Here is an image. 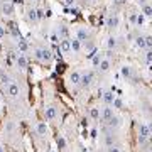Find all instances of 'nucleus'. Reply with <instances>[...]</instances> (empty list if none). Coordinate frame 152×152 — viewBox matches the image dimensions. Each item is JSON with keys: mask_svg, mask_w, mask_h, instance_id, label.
Instances as JSON below:
<instances>
[{"mask_svg": "<svg viewBox=\"0 0 152 152\" xmlns=\"http://www.w3.org/2000/svg\"><path fill=\"white\" fill-rule=\"evenodd\" d=\"M100 117H102V118H103L105 122H107L108 118H112V117H113V107L107 105V107H105V108L102 110V112H100Z\"/></svg>", "mask_w": 152, "mask_h": 152, "instance_id": "nucleus-7", "label": "nucleus"}, {"mask_svg": "<svg viewBox=\"0 0 152 152\" xmlns=\"http://www.w3.org/2000/svg\"><path fill=\"white\" fill-rule=\"evenodd\" d=\"M108 152H122V151H120V147L112 145V147H108Z\"/></svg>", "mask_w": 152, "mask_h": 152, "instance_id": "nucleus-37", "label": "nucleus"}, {"mask_svg": "<svg viewBox=\"0 0 152 152\" xmlns=\"http://www.w3.org/2000/svg\"><path fill=\"white\" fill-rule=\"evenodd\" d=\"M137 24H139V26H140V24H144V15H142V14H140V15H137Z\"/></svg>", "mask_w": 152, "mask_h": 152, "instance_id": "nucleus-38", "label": "nucleus"}, {"mask_svg": "<svg viewBox=\"0 0 152 152\" xmlns=\"http://www.w3.org/2000/svg\"><path fill=\"white\" fill-rule=\"evenodd\" d=\"M75 2H76V0H64V5L66 7H73V5H75Z\"/></svg>", "mask_w": 152, "mask_h": 152, "instance_id": "nucleus-35", "label": "nucleus"}, {"mask_svg": "<svg viewBox=\"0 0 152 152\" xmlns=\"http://www.w3.org/2000/svg\"><path fill=\"white\" fill-rule=\"evenodd\" d=\"M27 17H29V20L36 22V20H37V10H36V9H29V10H27Z\"/></svg>", "mask_w": 152, "mask_h": 152, "instance_id": "nucleus-19", "label": "nucleus"}, {"mask_svg": "<svg viewBox=\"0 0 152 152\" xmlns=\"http://www.w3.org/2000/svg\"><path fill=\"white\" fill-rule=\"evenodd\" d=\"M44 12H46V17H49V15H53V12L49 10V9H48V10H44Z\"/></svg>", "mask_w": 152, "mask_h": 152, "instance_id": "nucleus-40", "label": "nucleus"}, {"mask_svg": "<svg viewBox=\"0 0 152 152\" xmlns=\"http://www.w3.org/2000/svg\"><path fill=\"white\" fill-rule=\"evenodd\" d=\"M90 117L93 120H98L100 118V108H90Z\"/></svg>", "mask_w": 152, "mask_h": 152, "instance_id": "nucleus-21", "label": "nucleus"}, {"mask_svg": "<svg viewBox=\"0 0 152 152\" xmlns=\"http://www.w3.org/2000/svg\"><path fill=\"white\" fill-rule=\"evenodd\" d=\"M135 44H137L140 49L145 48V39H144V37H137V39H135Z\"/></svg>", "mask_w": 152, "mask_h": 152, "instance_id": "nucleus-26", "label": "nucleus"}, {"mask_svg": "<svg viewBox=\"0 0 152 152\" xmlns=\"http://www.w3.org/2000/svg\"><path fill=\"white\" fill-rule=\"evenodd\" d=\"M142 12H144V15H152V7L151 5H144Z\"/></svg>", "mask_w": 152, "mask_h": 152, "instance_id": "nucleus-27", "label": "nucleus"}, {"mask_svg": "<svg viewBox=\"0 0 152 152\" xmlns=\"http://www.w3.org/2000/svg\"><path fill=\"white\" fill-rule=\"evenodd\" d=\"M76 39H78L80 42H86L88 39H90V32H88L86 29H78V32H76Z\"/></svg>", "mask_w": 152, "mask_h": 152, "instance_id": "nucleus-8", "label": "nucleus"}, {"mask_svg": "<svg viewBox=\"0 0 152 152\" xmlns=\"http://www.w3.org/2000/svg\"><path fill=\"white\" fill-rule=\"evenodd\" d=\"M117 26H118V17L117 15H110L108 20H107V27L113 29V27H117Z\"/></svg>", "mask_w": 152, "mask_h": 152, "instance_id": "nucleus-15", "label": "nucleus"}, {"mask_svg": "<svg viewBox=\"0 0 152 152\" xmlns=\"http://www.w3.org/2000/svg\"><path fill=\"white\" fill-rule=\"evenodd\" d=\"M59 49H61V53H69L71 51V39H61V42H59Z\"/></svg>", "mask_w": 152, "mask_h": 152, "instance_id": "nucleus-10", "label": "nucleus"}, {"mask_svg": "<svg viewBox=\"0 0 152 152\" xmlns=\"http://www.w3.org/2000/svg\"><path fill=\"white\" fill-rule=\"evenodd\" d=\"M58 34H59V36H63V39H66V36H68V29H66L64 26H63V27H61L59 31H58Z\"/></svg>", "mask_w": 152, "mask_h": 152, "instance_id": "nucleus-28", "label": "nucleus"}, {"mask_svg": "<svg viewBox=\"0 0 152 152\" xmlns=\"http://www.w3.org/2000/svg\"><path fill=\"white\" fill-rule=\"evenodd\" d=\"M12 130H14V122H7V125H5V132H9V134H10Z\"/></svg>", "mask_w": 152, "mask_h": 152, "instance_id": "nucleus-31", "label": "nucleus"}, {"mask_svg": "<svg viewBox=\"0 0 152 152\" xmlns=\"http://www.w3.org/2000/svg\"><path fill=\"white\" fill-rule=\"evenodd\" d=\"M145 59H147V63H152V49H149L145 53Z\"/></svg>", "mask_w": 152, "mask_h": 152, "instance_id": "nucleus-32", "label": "nucleus"}, {"mask_svg": "<svg viewBox=\"0 0 152 152\" xmlns=\"http://www.w3.org/2000/svg\"><path fill=\"white\" fill-rule=\"evenodd\" d=\"M0 9H2V14H4V15H12V14L15 12L14 4H12V2H9V0H4V2L0 4Z\"/></svg>", "mask_w": 152, "mask_h": 152, "instance_id": "nucleus-3", "label": "nucleus"}, {"mask_svg": "<svg viewBox=\"0 0 152 152\" xmlns=\"http://www.w3.org/2000/svg\"><path fill=\"white\" fill-rule=\"evenodd\" d=\"M115 144V135L112 134V132H108L107 135H105V145L107 147H112Z\"/></svg>", "mask_w": 152, "mask_h": 152, "instance_id": "nucleus-16", "label": "nucleus"}, {"mask_svg": "<svg viewBox=\"0 0 152 152\" xmlns=\"http://www.w3.org/2000/svg\"><path fill=\"white\" fill-rule=\"evenodd\" d=\"M105 124H107V127H108V129H117V127H120V124H122V122H120L118 117H115V115H113V117H112V118H108Z\"/></svg>", "mask_w": 152, "mask_h": 152, "instance_id": "nucleus-11", "label": "nucleus"}, {"mask_svg": "<svg viewBox=\"0 0 152 152\" xmlns=\"http://www.w3.org/2000/svg\"><path fill=\"white\" fill-rule=\"evenodd\" d=\"M102 98H103V102L107 105H112L113 103V100H115V96H113V91H103V95H102Z\"/></svg>", "mask_w": 152, "mask_h": 152, "instance_id": "nucleus-13", "label": "nucleus"}, {"mask_svg": "<svg viewBox=\"0 0 152 152\" xmlns=\"http://www.w3.org/2000/svg\"><path fill=\"white\" fill-rule=\"evenodd\" d=\"M58 145H59L61 149H63V147L66 145V142H64V139H63V137H59V139H58Z\"/></svg>", "mask_w": 152, "mask_h": 152, "instance_id": "nucleus-34", "label": "nucleus"}, {"mask_svg": "<svg viewBox=\"0 0 152 152\" xmlns=\"http://www.w3.org/2000/svg\"><path fill=\"white\" fill-rule=\"evenodd\" d=\"M0 152H5V149H4L2 145H0Z\"/></svg>", "mask_w": 152, "mask_h": 152, "instance_id": "nucleus-42", "label": "nucleus"}, {"mask_svg": "<svg viewBox=\"0 0 152 152\" xmlns=\"http://www.w3.org/2000/svg\"><path fill=\"white\" fill-rule=\"evenodd\" d=\"M58 117V108H56L54 105H49L44 108V118L46 120H54Z\"/></svg>", "mask_w": 152, "mask_h": 152, "instance_id": "nucleus-4", "label": "nucleus"}, {"mask_svg": "<svg viewBox=\"0 0 152 152\" xmlns=\"http://www.w3.org/2000/svg\"><path fill=\"white\" fill-rule=\"evenodd\" d=\"M71 51H75V53H80L81 51V42L78 39H73L71 41Z\"/></svg>", "mask_w": 152, "mask_h": 152, "instance_id": "nucleus-18", "label": "nucleus"}, {"mask_svg": "<svg viewBox=\"0 0 152 152\" xmlns=\"http://www.w3.org/2000/svg\"><path fill=\"white\" fill-rule=\"evenodd\" d=\"M144 39H145V48L152 49V36H147V37H144Z\"/></svg>", "mask_w": 152, "mask_h": 152, "instance_id": "nucleus-30", "label": "nucleus"}, {"mask_svg": "<svg viewBox=\"0 0 152 152\" xmlns=\"http://www.w3.org/2000/svg\"><path fill=\"white\" fill-rule=\"evenodd\" d=\"M122 76L130 78V76H132V68H130V66H124V68H122Z\"/></svg>", "mask_w": 152, "mask_h": 152, "instance_id": "nucleus-23", "label": "nucleus"}, {"mask_svg": "<svg viewBox=\"0 0 152 152\" xmlns=\"http://www.w3.org/2000/svg\"><path fill=\"white\" fill-rule=\"evenodd\" d=\"M115 46H117V39H115V37H110V39H108V49H113Z\"/></svg>", "mask_w": 152, "mask_h": 152, "instance_id": "nucleus-29", "label": "nucleus"}, {"mask_svg": "<svg viewBox=\"0 0 152 152\" xmlns=\"http://www.w3.org/2000/svg\"><path fill=\"white\" fill-rule=\"evenodd\" d=\"M7 95H9L10 98H17L19 95H20V86H19L17 83H14V81H12L10 85L7 86Z\"/></svg>", "mask_w": 152, "mask_h": 152, "instance_id": "nucleus-5", "label": "nucleus"}, {"mask_svg": "<svg viewBox=\"0 0 152 152\" xmlns=\"http://www.w3.org/2000/svg\"><path fill=\"white\" fill-rule=\"evenodd\" d=\"M36 10H37V19H44L46 17V12L42 9H36Z\"/></svg>", "mask_w": 152, "mask_h": 152, "instance_id": "nucleus-33", "label": "nucleus"}, {"mask_svg": "<svg viewBox=\"0 0 152 152\" xmlns=\"http://www.w3.org/2000/svg\"><path fill=\"white\" fill-rule=\"evenodd\" d=\"M147 127H149V130H151V134H152V122H151L149 125H147Z\"/></svg>", "mask_w": 152, "mask_h": 152, "instance_id": "nucleus-41", "label": "nucleus"}, {"mask_svg": "<svg viewBox=\"0 0 152 152\" xmlns=\"http://www.w3.org/2000/svg\"><path fill=\"white\" fill-rule=\"evenodd\" d=\"M51 41H53L54 44L59 42V37H58V34H53V36H51Z\"/></svg>", "mask_w": 152, "mask_h": 152, "instance_id": "nucleus-36", "label": "nucleus"}, {"mask_svg": "<svg viewBox=\"0 0 152 152\" xmlns=\"http://www.w3.org/2000/svg\"><path fill=\"white\" fill-rule=\"evenodd\" d=\"M0 81L4 83V85H10V83H12V80H10V76H9V75H5V73H2V75H0Z\"/></svg>", "mask_w": 152, "mask_h": 152, "instance_id": "nucleus-24", "label": "nucleus"}, {"mask_svg": "<svg viewBox=\"0 0 152 152\" xmlns=\"http://www.w3.org/2000/svg\"><path fill=\"white\" fill-rule=\"evenodd\" d=\"M27 49H29V44L26 42L24 39H19V51H20V53H26Z\"/></svg>", "mask_w": 152, "mask_h": 152, "instance_id": "nucleus-20", "label": "nucleus"}, {"mask_svg": "<svg viewBox=\"0 0 152 152\" xmlns=\"http://www.w3.org/2000/svg\"><path fill=\"white\" fill-rule=\"evenodd\" d=\"M46 134H48V125H46V122H39L37 124V135L46 137Z\"/></svg>", "mask_w": 152, "mask_h": 152, "instance_id": "nucleus-12", "label": "nucleus"}, {"mask_svg": "<svg viewBox=\"0 0 152 152\" xmlns=\"http://www.w3.org/2000/svg\"><path fill=\"white\" fill-rule=\"evenodd\" d=\"M112 107H113V108H117V110H122V108H124V102H122L120 98H115L113 103H112Z\"/></svg>", "mask_w": 152, "mask_h": 152, "instance_id": "nucleus-22", "label": "nucleus"}, {"mask_svg": "<svg viewBox=\"0 0 152 152\" xmlns=\"http://www.w3.org/2000/svg\"><path fill=\"white\" fill-rule=\"evenodd\" d=\"M5 36V29H4V26H0V39Z\"/></svg>", "mask_w": 152, "mask_h": 152, "instance_id": "nucleus-39", "label": "nucleus"}, {"mask_svg": "<svg viewBox=\"0 0 152 152\" xmlns=\"http://www.w3.org/2000/svg\"><path fill=\"white\" fill-rule=\"evenodd\" d=\"M100 71H108L110 69V66H112V63H110V59L107 58V59H102L100 61Z\"/></svg>", "mask_w": 152, "mask_h": 152, "instance_id": "nucleus-17", "label": "nucleus"}, {"mask_svg": "<svg viewBox=\"0 0 152 152\" xmlns=\"http://www.w3.org/2000/svg\"><path fill=\"white\" fill-rule=\"evenodd\" d=\"M80 80H81V75H80V73H78V71H73V73H71L69 75V81H71V85H80Z\"/></svg>", "mask_w": 152, "mask_h": 152, "instance_id": "nucleus-14", "label": "nucleus"}, {"mask_svg": "<svg viewBox=\"0 0 152 152\" xmlns=\"http://www.w3.org/2000/svg\"><path fill=\"white\" fill-rule=\"evenodd\" d=\"M15 64L19 66V69H26L27 68V58L22 54V53H19V56L15 58Z\"/></svg>", "mask_w": 152, "mask_h": 152, "instance_id": "nucleus-9", "label": "nucleus"}, {"mask_svg": "<svg viewBox=\"0 0 152 152\" xmlns=\"http://www.w3.org/2000/svg\"><path fill=\"white\" fill-rule=\"evenodd\" d=\"M34 58L37 61H41V63H49V61L53 59V53L49 51V49H36V54H34Z\"/></svg>", "mask_w": 152, "mask_h": 152, "instance_id": "nucleus-1", "label": "nucleus"}, {"mask_svg": "<svg viewBox=\"0 0 152 152\" xmlns=\"http://www.w3.org/2000/svg\"><path fill=\"white\" fill-rule=\"evenodd\" d=\"M102 59H103V58H102V56H100V54H95V56H93V58H91V63H93V66H98V64H100V61H102Z\"/></svg>", "mask_w": 152, "mask_h": 152, "instance_id": "nucleus-25", "label": "nucleus"}, {"mask_svg": "<svg viewBox=\"0 0 152 152\" xmlns=\"http://www.w3.org/2000/svg\"><path fill=\"white\" fill-rule=\"evenodd\" d=\"M149 135H151V130H149L147 124H140L139 125V142L140 144H145L149 140Z\"/></svg>", "mask_w": 152, "mask_h": 152, "instance_id": "nucleus-2", "label": "nucleus"}, {"mask_svg": "<svg viewBox=\"0 0 152 152\" xmlns=\"http://www.w3.org/2000/svg\"><path fill=\"white\" fill-rule=\"evenodd\" d=\"M93 73L91 71H88V73H85V75H81V80H80V85H81L83 88H88L90 85H91V81H93Z\"/></svg>", "mask_w": 152, "mask_h": 152, "instance_id": "nucleus-6", "label": "nucleus"}]
</instances>
